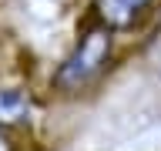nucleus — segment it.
<instances>
[{
	"label": "nucleus",
	"mask_w": 161,
	"mask_h": 151,
	"mask_svg": "<svg viewBox=\"0 0 161 151\" xmlns=\"http://www.w3.org/2000/svg\"><path fill=\"white\" fill-rule=\"evenodd\" d=\"M114 44H118V34L111 27H104V24H94L91 20L87 27L77 34L74 47L64 54L57 70L50 74V87L57 91V94H80V91H87L111 67Z\"/></svg>",
	"instance_id": "nucleus-1"
},
{
	"label": "nucleus",
	"mask_w": 161,
	"mask_h": 151,
	"mask_svg": "<svg viewBox=\"0 0 161 151\" xmlns=\"http://www.w3.org/2000/svg\"><path fill=\"white\" fill-rule=\"evenodd\" d=\"M158 3L161 0H91V20L111 27L114 34H128L151 17Z\"/></svg>",
	"instance_id": "nucleus-2"
},
{
	"label": "nucleus",
	"mask_w": 161,
	"mask_h": 151,
	"mask_svg": "<svg viewBox=\"0 0 161 151\" xmlns=\"http://www.w3.org/2000/svg\"><path fill=\"white\" fill-rule=\"evenodd\" d=\"M34 118V98L24 87H0V128H20Z\"/></svg>",
	"instance_id": "nucleus-3"
},
{
	"label": "nucleus",
	"mask_w": 161,
	"mask_h": 151,
	"mask_svg": "<svg viewBox=\"0 0 161 151\" xmlns=\"http://www.w3.org/2000/svg\"><path fill=\"white\" fill-rule=\"evenodd\" d=\"M0 151H17V144H14V138H10L7 131L0 128Z\"/></svg>",
	"instance_id": "nucleus-4"
},
{
	"label": "nucleus",
	"mask_w": 161,
	"mask_h": 151,
	"mask_svg": "<svg viewBox=\"0 0 161 151\" xmlns=\"http://www.w3.org/2000/svg\"><path fill=\"white\" fill-rule=\"evenodd\" d=\"M158 81H161V54H158Z\"/></svg>",
	"instance_id": "nucleus-5"
}]
</instances>
